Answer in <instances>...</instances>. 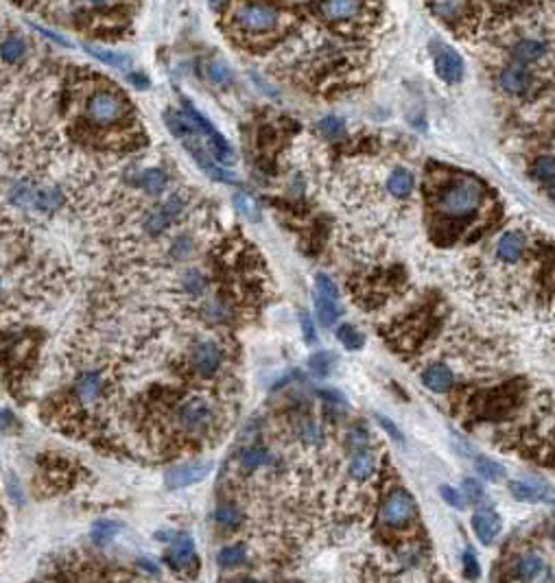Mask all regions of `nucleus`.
<instances>
[{"instance_id": "1", "label": "nucleus", "mask_w": 555, "mask_h": 583, "mask_svg": "<svg viewBox=\"0 0 555 583\" xmlns=\"http://www.w3.org/2000/svg\"><path fill=\"white\" fill-rule=\"evenodd\" d=\"M483 203V186L475 178L451 180L437 192L435 208L446 219H468Z\"/></svg>"}, {"instance_id": "2", "label": "nucleus", "mask_w": 555, "mask_h": 583, "mask_svg": "<svg viewBox=\"0 0 555 583\" xmlns=\"http://www.w3.org/2000/svg\"><path fill=\"white\" fill-rule=\"evenodd\" d=\"M235 22L247 36H271L278 31L282 16L276 7L262 3H247L237 9Z\"/></svg>"}, {"instance_id": "3", "label": "nucleus", "mask_w": 555, "mask_h": 583, "mask_svg": "<svg viewBox=\"0 0 555 583\" xmlns=\"http://www.w3.org/2000/svg\"><path fill=\"white\" fill-rule=\"evenodd\" d=\"M127 111V103L121 94L112 90H99L85 103V119L95 127L116 125Z\"/></svg>"}, {"instance_id": "4", "label": "nucleus", "mask_w": 555, "mask_h": 583, "mask_svg": "<svg viewBox=\"0 0 555 583\" xmlns=\"http://www.w3.org/2000/svg\"><path fill=\"white\" fill-rule=\"evenodd\" d=\"M215 420H217V415L212 409V402H208L206 398H190V400L182 402V406L178 409V422L188 435L208 432L212 428Z\"/></svg>"}, {"instance_id": "5", "label": "nucleus", "mask_w": 555, "mask_h": 583, "mask_svg": "<svg viewBox=\"0 0 555 583\" xmlns=\"http://www.w3.org/2000/svg\"><path fill=\"white\" fill-rule=\"evenodd\" d=\"M184 114L188 116V121L197 127V131L201 134V138L208 142V151L215 156L217 162H221V164H232V162H235V151H232L230 142L212 127V123L206 119V116L199 114L190 103H184Z\"/></svg>"}, {"instance_id": "6", "label": "nucleus", "mask_w": 555, "mask_h": 583, "mask_svg": "<svg viewBox=\"0 0 555 583\" xmlns=\"http://www.w3.org/2000/svg\"><path fill=\"white\" fill-rule=\"evenodd\" d=\"M416 511H418V505L411 494H406L404 489H396L383 503L381 520L389 524V527H402V524H409L416 518Z\"/></svg>"}, {"instance_id": "7", "label": "nucleus", "mask_w": 555, "mask_h": 583, "mask_svg": "<svg viewBox=\"0 0 555 583\" xmlns=\"http://www.w3.org/2000/svg\"><path fill=\"white\" fill-rule=\"evenodd\" d=\"M433 64H435L437 77L448 85H455L463 79V72H465L463 60H461V55L457 50H453L451 46H444V44L437 46L433 53Z\"/></svg>"}, {"instance_id": "8", "label": "nucleus", "mask_w": 555, "mask_h": 583, "mask_svg": "<svg viewBox=\"0 0 555 583\" xmlns=\"http://www.w3.org/2000/svg\"><path fill=\"white\" fill-rule=\"evenodd\" d=\"M221 363H223V352L215 341H199L193 347L190 365L199 376H203V378L215 376L219 371Z\"/></svg>"}, {"instance_id": "9", "label": "nucleus", "mask_w": 555, "mask_h": 583, "mask_svg": "<svg viewBox=\"0 0 555 583\" xmlns=\"http://www.w3.org/2000/svg\"><path fill=\"white\" fill-rule=\"evenodd\" d=\"M184 210V203L180 197H171L168 201H164L162 206H158L156 210H151L144 219V229L149 231L151 236H158L160 231H164L175 219H178Z\"/></svg>"}, {"instance_id": "10", "label": "nucleus", "mask_w": 555, "mask_h": 583, "mask_svg": "<svg viewBox=\"0 0 555 583\" xmlns=\"http://www.w3.org/2000/svg\"><path fill=\"white\" fill-rule=\"evenodd\" d=\"M210 468H212V463H203V461L180 465V468H173L166 472V485L171 489H182V487L195 485L210 474Z\"/></svg>"}, {"instance_id": "11", "label": "nucleus", "mask_w": 555, "mask_h": 583, "mask_svg": "<svg viewBox=\"0 0 555 583\" xmlns=\"http://www.w3.org/2000/svg\"><path fill=\"white\" fill-rule=\"evenodd\" d=\"M317 9L330 22H350L361 16L363 0H319Z\"/></svg>"}, {"instance_id": "12", "label": "nucleus", "mask_w": 555, "mask_h": 583, "mask_svg": "<svg viewBox=\"0 0 555 583\" xmlns=\"http://www.w3.org/2000/svg\"><path fill=\"white\" fill-rule=\"evenodd\" d=\"M549 55V46L544 40L538 38H522L514 44L512 48V64L518 66H534L538 62H542L544 57Z\"/></svg>"}, {"instance_id": "13", "label": "nucleus", "mask_w": 555, "mask_h": 583, "mask_svg": "<svg viewBox=\"0 0 555 583\" xmlns=\"http://www.w3.org/2000/svg\"><path fill=\"white\" fill-rule=\"evenodd\" d=\"M532 72L527 66H518V64H512L507 68L501 70L499 75V85L501 90L507 92V94H514V97H520V94H527L529 87H532Z\"/></svg>"}, {"instance_id": "14", "label": "nucleus", "mask_w": 555, "mask_h": 583, "mask_svg": "<svg viewBox=\"0 0 555 583\" xmlns=\"http://www.w3.org/2000/svg\"><path fill=\"white\" fill-rule=\"evenodd\" d=\"M501 527H503V520L499 513H494L490 509L485 511H477L473 516V531L475 535L479 538V542L483 544H490L496 535L501 533Z\"/></svg>"}, {"instance_id": "15", "label": "nucleus", "mask_w": 555, "mask_h": 583, "mask_svg": "<svg viewBox=\"0 0 555 583\" xmlns=\"http://www.w3.org/2000/svg\"><path fill=\"white\" fill-rule=\"evenodd\" d=\"M422 383L435 393H446L453 387V371L446 365H431L422 374Z\"/></svg>"}, {"instance_id": "16", "label": "nucleus", "mask_w": 555, "mask_h": 583, "mask_svg": "<svg viewBox=\"0 0 555 583\" xmlns=\"http://www.w3.org/2000/svg\"><path fill=\"white\" fill-rule=\"evenodd\" d=\"M376 470V457L367 446H361L355 450L352 461H350V476L357 481H365Z\"/></svg>"}, {"instance_id": "17", "label": "nucleus", "mask_w": 555, "mask_h": 583, "mask_svg": "<svg viewBox=\"0 0 555 583\" xmlns=\"http://www.w3.org/2000/svg\"><path fill=\"white\" fill-rule=\"evenodd\" d=\"M315 310H317L319 324L324 326V328L335 326V322L343 312V308H341V304H339L337 298H328V295H321V293H315Z\"/></svg>"}, {"instance_id": "18", "label": "nucleus", "mask_w": 555, "mask_h": 583, "mask_svg": "<svg viewBox=\"0 0 555 583\" xmlns=\"http://www.w3.org/2000/svg\"><path fill=\"white\" fill-rule=\"evenodd\" d=\"M414 188H416V178H414V173L406 168H396L387 178V192L392 197L404 199L414 192Z\"/></svg>"}, {"instance_id": "19", "label": "nucleus", "mask_w": 555, "mask_h": 583, "mask_svg": "<svg viewBox=\"0 0 555 583\" xmlns=\"http://www.w3.org/2000/svg\"><path fill=\"white\" fill-rule=\"evenodd\" d=\"M524 249V236L520 231H507L499 239V245H496V256H499L503 262H516L520 258Z\"/></svg>"}, {"instance_id": "20", "label": "nucleus", "mask_w": 555, "mask_h": 583, "mask_svg": "<svg viewBox=\"0 0 555 583\" xmlns=\"http://www.w3.org/2000/svg\"><path fill=\"white\" fill-rule=\"evenodd\" d=\"M87 53H90L95 60L112 66V68H119V70H131V57L125 55V53H116V50H109V48H101V46H90L85 44L83 46Z\"/></svg>"}, {"instance_id": "21", "label": "nucleus", "mask_w": 555, "mask_h": 583, "mask_svg": "<svg viewBox=\"0 0 555 583\" xmlns=\"http://www.w3.org/2000/svg\"><path fill=\"white\" fill-rule=\"evenodd\" d=\"M195 560V544L190 538L182 535L173 542L171 546V555H168V564L173 568H188V564Z\"/></svg>"}, {"instance_id": "22", "label": "nucleus", "mask_w": 555, "mask_h": 583, "mask_svg": "<svg viewBox=\"0 0 555 583\" xmlns=\"http://www.w3.org/2000/svg\"><path fill=\"white\" fill-rule=\"evenodd\" d=\"M101 374L99 371H85L79 381H77V385H75V391H77V396H79V400L81 402H95L97 398H99V393H101Z\"/></svg>"}, {"instance_id": "23", "label": "nucleus", "mask_w": 555, "mask_h": 583, "mask_svg": "<svg viewBox=\"0 0 555 583\" xmlns=\"http://www.w3.org/2000/svg\"><path fill=\"white\" fill-rule=\"evenodd\" d=\"M64 203V195L60 192V188H38L36 192V203H33V210H40V212H53V210H60Z\"/></svg>"}, {"instance_id": "24", "label": "nucleus", "mask_w": 555, "mask_h": 583, "mask_svg": "<svg viewBox=\"0 0 555 583\" xmlns=\"http://www.w3.org/2000/svg\"><path fill=\"white\" fill-rule=\"evenodd\" d=\"M468 9V0H433V11L442 20H457Z\"/></svg>"}, {"instance_id": "25", "label": "nucleus", "mask_w": 555, "mask_h": 583, "mask_svg": "<svg viewBox=\"0 0 555 583\" xmlns=\"http://www.w3.org/2000/svg\"><path fill=\"white\" fill-rule=\"evenodd\" d=\"M510 491L516 501L522 503H538V501H546V489H538L536 485L529 483H520V481H512L510 483Z\"/></svg>"}, {"instance_id": "26", "label": "nucleus", "mask_w": 555, "mask_h": 583, "mask_svg": "<svg viewBox=\"0 0 555 583\" xmlns=\"http://www.w3.org/2000/svg\"><path fill=\"white\" fill-rule=\"evenodd\" d=\"M24 55H26V44L22 38L18 36H7L3 40V60L5 64H18L24 60Z\"/></svg>"}, {"instance_id": "27", "label": "nucleus", "mask_w": 555, "mask_h": 583, "mask_svg": "<svg viewBox=\"0 0 555 583\" xmlns=\"http://www.w3.org/2000/svg\"><path fill=\"white\" fill-rule=\"evenodd\" d=\"M544 570V562L538 555H524L520 557L518 566H516V574L524 581H534L542 574Z\"/></svg>"}, {"instance_id": "28", "label": "nucleus", "mask_w": 555, "mask_h": 583, "mask_svg": "<svg viewBox=\"0 0 555 583\" xmlns=\"http://www.w3.org/2000/svg\"><path fill=\"white\" fill-rule=\"evenodd\" d=\"M140 186L147 190L149 195H160L166 190V175L158 168H149L142 173L140 178Z\"/></svg>"}, {"instance_id": "29", "label": "nucleus", "mask_w": 555, "mask_h": 583, "mask_svg": "<svg viewBox=\"0 0 555 583\" xmlns=\"http://www.w3.org/2000/svg\"><path fill=\"white\" fill-rule=\"evenodd\" d=\"M337 339L341 341V345L345 349H350V352H357V349H361L363 343H365L363 332H359L355 326H350V324H345L337 330Z\"/></svg>"}, {"instance_id": "30", "label": "nucleus", "mask_w": 555, "mask_h": 583, "mask_svg": "<svg viewBox=\"0 0 555 583\" xmlns=\"http://www.w3.org/2000/svg\"><path fill=\"white\" fill-rule=\"evenodd\" d=\"M269 461V452L265 448H258V446H252V448H245L241 452V465L245 470H258L262 468Z\"/></svg>"}, {"instance_id": "31", "label": "nucleus", "mask_w": 555, "mask_h": 583, "mask_svg": "<svg viewBox=\"0 0 555 583\" xmlns=\"http://www.w3.org/2000/svg\"><path fill=\"white\" fill-rule=\"evenodd\" d=\"M119 531H121V527H119L116 522H112V520H101V522H97L95 527H92L90 538H92V542H97V544H107V542H112L116 535H119Z\"/></svg>"}, {"instance_id": "32", "label": "nucleus", "mask_w": 555, "mask_h": 583, "mask_svg": "<svg viewBox=\"0 0 555 583\" xmlns=\"http://www.w3.org/2000/svg\"><path fill=\"white\" fill-rule=\"evenodd\" d=\"M319 134L326 140H339L345 134V121L339 116H326L319 121Z\"/></svg>"}, {"instance_id": "33", "label": "nucleus", "mask_w": 555, "mask_h": 583, "mask_svg": "<svg viewBox=\"0 0 555 583\" xmlns=\"http://www.w3.org/2000/svg\"><path fill=\"white\" fill-rule=\"evenodd\" d=\"M475 465H477V472L481 476H485L487 481H501L505 476V470L503 465H499L496 461L487 459V457H477L475 459Z\"/></svg>"}, {"instance_id": "34", "label": "nucleus", "mask_w": 555, "mask_h": 583, "mask_svg": "<svg viewBox=\"0 0 555 583\" xmlns=\"http://www.w3.org/2000/svg\"><path fill=\"white\" fill-rule=\"evenodd\" d=\"M333 354L328 352H317L308 359V367H311V374L317 376V378H326L330 371H333Z\"/></svg>"}, {"instance_id": "35", "label": "nucleus", "mask_w": 555, "mask_h": 583, "mask_svg": "<svg viewBox=\"0 0 555 583\" xmlns=\"http://www.w3.org/2000/svg\"><path fill=\"white\" fill-rule=\"evenodd\" d=\"M532 175L540 182H555V156H544L536 160Z\"/></svg>"}, {"instance_id": "36", "label": "nucleus", "mask_w": 555, "mask_h": 583, "mask_svg": "<svg viewBox=\"0 0 555 583\" xmlns=\"http://www.w3.org/2000/svg\"><path fill=\"white\" fill-rule=\"evenodd\" d=\"M243 560H245V546H243V544L225 546V548H221V552H219V564H221L223 568L239 566Z\"/></svg>"}, {"instance_id": "37", "label": "nucleus", "mask_w": 555, "mask_h": 583, "mask_svg": "<svg viewBox=\"0 0 555 583\" xmlns=\"http://www.w3.org/2000/svg\"><path fill=\"white\" fill-rule=\"evenodd\" d=\"M215 518L221 527H237V524H241L243 516H241V509L235 505H221V507H217Z\"/></svg>"}, {"instance_id": "38", "label": "nucleus", "mask_w": 555, "mask_h": 583, "mask_svg": "<svg viewBox=\"0 0 555 583\" xmlns=\"http://www.w3.org/2000/svg\"><path fill=\"white\" fill-rule=\"evenodd\" d=\"M208 77H210V81L217 83V85H227V83H232V70H230L221 60H212V62L208 64Z\"/></svg>"}, {"instance_id": "39", "label": "nucleus", "mask_w": 555, "mask_h": 583, "mask_svg": "<svg viewBox=\"0 0 555 583\" xmlns=\"http://www.w3.org/2000/svg\"><path fill=\"white\" fill-rule=\"evenodd\" d=\"M235 206H237V208H239V212H241V214H245L247 219H252V221H258V219H260L258 206L254 203V199H249L247 195H243V192L235 195Z\"/></svg>"}, {"instance_id": "40", "label": "nucleus", "mask_w": 555, "mask_h": 583, "mask_svg": "<svg viewBox=\"0 0 555 583\" xmlns=\"http://www.w3.org/2000/svg\"><path fill=\"white\" fill-rule=\"evenodd\" d=\"M298 435L302 437V440H304L306 444H317V442H321V430H319V426H317L313 420H302L300 426H298Z\"/></svg>"}, {"instance_id": "41", "label": "nucleus", "mask_w": 555, "mask_h": 583, "mask_svg": "<svg viewBox=\"0 0 555 583\" xmlns=\"http://www.w3.org/2000/svg\"><path fill=\"white\" fill-rule=\"evenodd\" d=\"M463 574L468 577V579H479V574H481V568H479V562H477V557H475V552L473 550H465L463 552Z\"/></svg>"}, {"instance_id": "42", "label": "nucleus", "mask_w": 555, "mask_h": 583, "mask_svg": "<svg viewBox=\"0 0 555 583\" xmlns=\"http://www.w3.org/2000/svg\"><path fill=\"white\" fill-rule=\"evenodd\" d=\"M463 496H465V501L475 505L483 498V489L475 479H465L463 481Z\"/></svg>"}, {"instance_id": "43", "label": "nucleus", "mask_w": 555, "mask_h": 583, "mask_svg": "<svg viewBox=\"0 0 555 583\" xmlns=\"http://www.w3.org/2000/svg\"><path fill=\"white\" fill-rule=\"evenodd\" d=\"M440 494H442V498H444L451 507H455V509H463V496L459 494V489L448 487V485H442V487H440Z\"/></svg>"}, {"instance_id": "44", "label": "nucleus", "mask_w": 555, "mask_h": 583, "mask_svg": "<svg viewBox=\"0 0 555 583\" xmlns=\"http://www.w3.org/2000/svg\"><path fill=\"white\" fill-rule=\"evenodd\" d=\"M203 286H206L203 278H201L197 271H188V276H186V280H184V288L188 290V293H190V295H199L201 290H203Z\"/></svg>"}, {"instance_id": "45", "label": "nucleus", "mask_w": 555, "mask_h": 583, "mask_svg": "<svg viewBox=\"0 0 555 583\" xmlns=\"http://www.w3.org/2000/svg\"><path fill=\"white\" fill-rule=\"evenodd\" d=\"M378 424H381L387 432H389V437L392 440H396V442H402V432L394 426V422L392 420H387L385 415H378Z\"/></svg>"}, {"instance_id": "46", "label": "nucleus", "mask_w": 555, "mask_h": 583, "mask_svg": "<svg viewBox=\"0 0 555 583\" xmlns=\"http://www.w3.org/2000/svg\"><path fill=\"white\" fill-rule=\"evenodd\" d=\"M33 28H36V31H38V33H42L44 38H48V40H53V42H57V44H60V46H70V42H68L66 38H60V36H57V33H53V31H48V28H42L40 24H33Z\"/></svg>"}, {"instance_id": "47", "label": "nucleus", "mask_w": 555, "mask_h": 583, "mask_svg": "<svg viewBox=\"0 0 555 583\" xmlns=\"http://www.w3.org/2000/svg\"><path fill=\"white\" fill-rule=\"evenodd\" d=\"M302 328H304V339L308 341V343H315V328H313V322L308 319V315L306 312H302Z\"/></svg>"}, {"instance_id": "48", "label": "nucleus", "mask_w": 555, "mask_h": 583, "mask_svg": "<svg viewBox=\"0 0 555 583\" xmlns=\"http://www.w3.org/2000/svg\"><path fill=\"white\" fill-rule=\"evenodd\" d=\"M9 496L18 503V505H24V498H22V494H20V487H18V481L9 476Z\"/></svg>"}, {"instance_id": "49", "label": "nucleus", "mask_w": 555, "mask_h": 583, "mask_svg": "<svg viewBox=\"0 0 555 583\" xmlns=\"http://www.w3.org/2000/svg\"><path fill=\"white\" fill-rule=\"evenodd\" d=\"M129 83L142 87V90H144V87H149V79L144 77V75H140V72H131V75H129Z\"/></svg>"}, {"instance_id": "50", "label": "nucleus", "mask_w": 555, "mask_h": 583, "mask_svg": "<svg viewBox=\"0 0 555 583\" xmlns=\"http://www.w3.org/2000/svg\"><path fill=\"white\" fill-rule=\"evenodd\" d=\"M319 396L324 398V400H333L335 404H341V402H343V398H341L337 391H319Z\"/></svg>"}, {"instance_id": "51", "label": "nucleus", "mask_w": 555, "mask_h": 583, "mask_svg": "<svg viewBox=\"0 0 555 583\" xmlns=\"http://www.w3.org/2000/svg\"><path fill=\"white\" fill-rule=\"evenodd\" d=\"M223 3H225V0H210V7H212V9H219Z\"/></svg>"}, {"instance_id": "52", "label": "nucleus", "mask_w": 555, "mask_h": 583, "mask_svg": "<svg viewBox=\"0 0 555 583\" xmlns=\"http://www.w3.org/2000/svg\"><path fill=\"white\" fill-rule=\"evenodd\" d=\"M90 3H95V5H103V3H107V0H90Z\"/></svg>"}, {"instance_id": "53", "label": "nucleus", "mask_w": 555, "mask_h": 583, "mask_svg": "<svg viewBox=\"0 0 555 583\" xmlns=\"http://www.w3.org/2000/svg\"><path fill=\"white\" fill-rule=\"evenodd\" d=\"M553 540H555V538H553Z\"/></svg>"}]
</instances>
